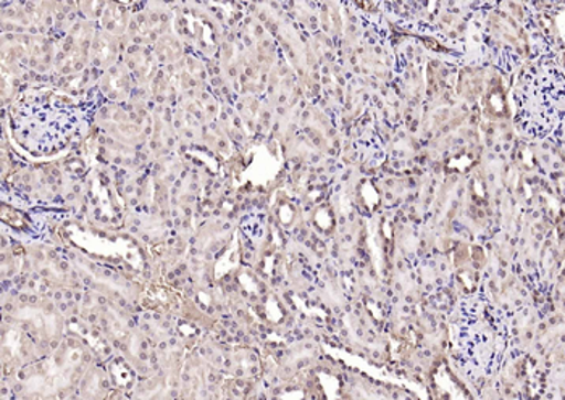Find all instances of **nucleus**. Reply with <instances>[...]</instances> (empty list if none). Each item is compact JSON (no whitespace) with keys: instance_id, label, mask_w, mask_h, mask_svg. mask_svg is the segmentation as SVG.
<instances>
[{"instance_id":"f257e3e1","label":"nucleus","mask_w":565,"mask_h":400,"mask_svg":"<svg viewBox=\"0 0 565 400\" xmlns=\"http://www.w3.org/2000/svg\"><path fill=\"white\" fill-rule=\"evenodd\" d=\"M457 346L470 375L493 377L501 370L509 350V328L490 299L469 295L460 302Z\"/></svg>"},{"instance_id":"f03ea898","label":"nucleus","mask_w":565,"mask_h":400,"mask_svg":"<svg viewBox=\"0 0 565 400\" xmlns=\"http://www.w3.org/2000/svg\"><path fill=\"white\" fill-rule=\"evenodd\" d=\"M564 85V72L557 65L542 64L529 72L514 96L523 133L543 139L563 123Z\"/></svg>"}]
</instances>
